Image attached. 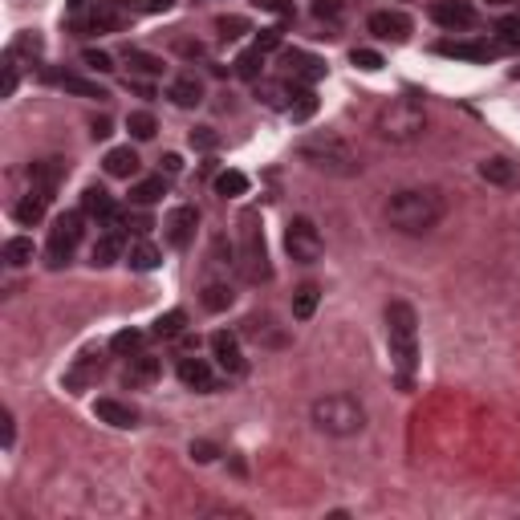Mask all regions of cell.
<instances>
[{
  "mask_svg": "<svg viewBox=\"0 0 520 520\" xmlns=\"http://www.w3.org/2000/svg\"><path fill=\"white\" fill-rule=\"evenodd\" d=\"M81 61H86V66L94 69V74H111V69H114V61L106 58L102 49H86V53H81Z\"/></svg>",
  "mask_w": 520,
  "mask_h": 520,
  "instance_id": "42",
  "label": "cell"
},
{
  "mask_svg": "<svg viewBox=\"0 0 520 520\" xmlns=\"http://www.w3.org/2000/svg\"><path fill=\"white\" fill-rule=\"evenodd\" d=\"M122 25H126L122 0H94V5H90V16L81 21V29L86 33H118Z\"/></svg>",
  "mask_w": 520,
  "mask_h": 520,
  "instance_id": "15",
  "label": "cell"
},
{
  "mask_svg": "<svg viewBox=\"0 0 520 520\" xmlns=\"http://www.w3.org/2000/svg\"><path fill=\"white\" fill-rule=\"evenodd\" d=\"M45 207H49V204H45L41 196H33V191H29V196H25L21 204L13 207V220L21 224V228H33V224H41V220H45Z\"/></svg>",
  "mask_w": 520,
  "mask_h": 520,
  "instance_id": "30",
  "label": "cell"
},
{
  "mask_svg": "<svg viewBox=\"0 0 520 520\" xmlns=\"http://www.w3.org/2000/svg\"><path fill=\"white\" fill-rule=\"evenodd\" d=\"M317 114V94L313 86H293V102H289V118L293 122H309Z\"/></svg>",
  "mask_w": 520,
  "mask_h": 520,
  "instance_id": "27",
  "label": "cell"
},
{
  "mask_svg": "<svg viewBox=\"0 0 520 520\" xmlns=\"http://www.w3.org/2000/svg\"><path fill=\"white\" fill-rule=\"evenodd\" d=\"M216 196H224V199L249 196V175H244V171H220V175H216Z\"/></svg>",
  "mask_w": 520,
  "mask_h": 520,
  "instance_id": "31",
  "label": "cell"
},
{
  "mask_svg": "<svg viewBox=\"0 0 520 520\" xmlns=\"http://www.w3.org/2000/svg\"><path fill=\"white\" fill-rule=\"evenodd\" d=\"M309 419H313V427H317L322 435H334V440H350V435H358L362 427H366V407H362L354 395H345V390H334V395L313 398V407H309Z\"/></svg>",
  "mask_w": 520,
  "mask_h": 520,
  "instance_id": "3",
  "label": "cell"
},
{
  "mask_svg": "<svg viewBox=\"0 0 520 520\" xmlns=\"http://www.w3.org/2000/svg\"><path fill=\"white\" fill-rule=\"evenodd\" d=\"M111 350H114V354H122V358H134V354H143V334H139V330H122V334H114Z\"/></svg>",
  "mask_w": 520,
  "mask_h": 520,
  "instance_id": "38",
  "label": "cell"
},
{
  "mask_svg": "<svg viewBox=\"0 0 520 520\" xmlns=\"http://www.w3.org/2000/svg\"><path fill=\"white\" fill-rule=\"evenodd\" d=\"M244 29H249V21H244V16H224V21H220V33H224V37H240Z\"/></svg>",
  "mask_w": 520,
  "mask_h": 520,
  "instance_id": "47",
  "label": "cell"
},
{
  "mask_svg": "<svg viewBox=\"0 0 520 520\" xmlns=\"http://www.w3.org/2000/svg\"><path fill=\"white\" fill-rule=\"evenodd\" d=\"M374 131L382 134L387 143H415L419 134L427 131V111L419 98H390L387 106L378 111V118H374Z\"/></svg>",
  "mask_w": 520,
  "mask_h": 520,
  "instance_id": "5",
  "label": "cell"
},
{
  "mask_svg": "<svg viewBox=\"0 0 520 520\" xmlns=\"http://www.w3.org/2000/svg\"><path fill=\"white\" fill-rule=\"evenodd\" d=\"M281 66H285V74L293 78V86H313V81L325 78V61L313 58V53H305V49H285L281 53Z\"/></svg>",
  "mask_w": 520,
  "mask_h": 520,
  "instance_id": "14",
  "label": "cell"
},
{
  "mask_svg": "<svg viewBox=\"0 0 520 520\" xmlns=\"http://www.w3.org/2000/svg\"><path fill=\"white\" fill-rule=\"evenodd\" d=\"M257 98H264L269 106H285L289 111V102H285V90L281 86H257Z\"/></svg>",
  "mask_w": 520,
  "mask_h": 520,
  "instance_id": "46",
  "label": "cell"
},
{
  "mask_svg": "<svg viewBox=\"0 0 520 520\" xmlns=\"http://www.w3.org/2000/svg\"><path fill=\"white\" fill-rule=\"evenodd\" d=\"M285 252L293 257L297 264H317L325 257V240L317 232V224L309 216H293L285 228Z\"/></svg>",
  "mask_w": 520,
  "mask_h": 520,
  "instance_id": "8",
  "label": "cell"
},
{
  "mask_svg": "<svg viewBox=\"0 0 520 520\" xmlns=\"http://www.w3.org/2000/svg\"><path fill=\"white\" fill-rule=\"evenodd\" d=\"M277 45H281V25H269V29L257 33V49H260V53L277 49Z\"/></svg>",
  "mask_w": 520,
  "mask_h": 520,
  "instance_id": "45",
  "label": "cell"
},
{
  "mask_svg": "<svg viewBox=\"0 0 520 520\" xmlns=\"http://www.w3.org/2000/svg\"><path fill=\"white\" fill-rule=\"evenodd\" d=\"M220 366H212L207 358H179V382H184L187 390H196V395H212V390H220Z\"/></svg>",
  "mask_w": 520,
  "mask_h": 520,
  "instance_id": "11",
  "label": "cell"
},
{
  "mask_svg": "<svg viewBox=\"0 0 520 520\" xmlns=\"http://www.w3.org/2000/svg\"><path fill=\"white\" fill-rule=\"evenodd\" d=\"M16 440V423H13V410H5V447H13Z\"/></svg>",
  "mask_w": 520,
  "mask_h": 520,
  "instance_id": "50",
  "label": "cell"
},
{
  "mask_svg": "<svg viewBox=\"0 0 520 520\" xmlns=\"http://www.w3.org/2000/svg\"><path fill=\"white\" fill-rule=\"evenodd\" d=\"M260 66H264V53L252 45V49H244L240 58H236V78H244V81H257L260 78Z\"/></svg>",
  "mask_w": 520,
  "mask_h": 520,
  "instance_id": "36",
  "label": "cell"
},
{
  "mask_svg": "<svg viewBox=\"0 0 520 520\" xmlns=\"http://www.w3.org/2000/svg\"><path fill=\"white\" fill-rule=\"evenodd\" d=\"M342 0H313V16L325 25H342Z\"/></svg>",
  "mask_w": 520,
  "mask_h": 520,
  "instance_id": "40",
  "label": "cell"
},
{
  "mask_svg": "<svg viewBox=\"0 0 520 520\" xmlns=\"http://www.w3.org/2000/svg\"><path fill=\"white\" fill-rule=\"evenodd\" d=\"M171 5H175V0H147L151 13H163V8H171Z\"/></svg>",
  "mask_w": 520,
  "mask_h": 520,
  "instance_id": "52",
  "label": "cell"
},
{
  "mask_svg": "<svg viewBox=\"0 0 520 520\" xmlns=\"http://www.w3.org/2000/svg\"><path fill=\"white\" fill-rule=\"evenodd\" d=\"M212 358H216V366H220V374H228V378H240L244 370H249V358H244V350H240V337L236 334H212Z\"/></svg>",
  "mask_w": 520,
  "mask_h": 520,
  "instance_id": "12",
  "label": "cell"
},
{
  "mask_svg": "<svg viewBox=\"0 0 520 520\" xmlns=\"http://www.w3.org/2000/svg\"><path fill=\"white\" fill-rule=\"evenodd\" d=\"M480 175L488 179V184H496V187H516L520 184V163L504 159V154H492V159L480 163Z\"/></svg>",
  "mask_w": 520,
  "mask_h": 520,
  "instance_id": "21",
  "label": "cell"
},
{
  "mask_svg": "<svg viewBox=\"0 0 520 520\" xmlns=\"http://www.w3.org/2000/svg\"><path fill=\"white\" fill-rule=\"evenodd\" d=\"M199 301H204L207 313H224V309L232 305V289H228L224 281H204V289H199Z\"/></svg>",
  "mask_w": 520,
  "mask_h": 520,
  "instance_id": "26",
  "label": "cell"
},
{
  "mask_svg": "<svg viewBox=\"0 0 520 520\" xmlns=\"http://www.w3.org/2000/svg\"><path fill=\"white\" fill-rule=\"evenodd\" d=\"M350 61H354L358 69H366V74H374V69H382V58H378L374 49H354V53H350Z\"/></svg>",
  "mask_w": 520,
  "mask_h": 520,
  "instance_id": "43",
  "label": "cell"
},
{
  "mask_svg": "<svg viewBox=\"0 0 520 520\" xmlns=\"http://www.w3.org/2000/svg\"><path fill=\"white\" fill-rule=\"evenodd\" d=\"M102 167L111 179H131L139 171V154H134V147H114V151H106Z\"/></svg>",
  "mask_w": 520,
  "mask_h": 520,
  "instance_id": "23",
  "label": "cell"
},
{
  "mask_svg": "<svg viewBox=\"0 0 520 520\" xmlns=\"http://www.w3.org/2000/svg\"><path fill=\"white\" fill-rule=\"evenodd\" d=\"M29 260H33V240L29 236H13V240H5V264L25 269Z\"/></svg>",
  "mask_w": 520,
  "mask_h": 520,
  "instance_id": "33",
  "label": "cell"
},
{
  "mask_svg": "<svg viewBox=\"0 0 520 520\" xmlns=\"http://www.w3.org/2000/svg\"><path fill=\"white\" fill-rule=\"evenodd\" d=\"M431 21L440 25V29H447V33H463V29H472V25L480 21V13H476L472 0H435V5H431Z\"/></svg>",
  "mask_w": 520,
  "mask_h": 520,
  "instance_id": "10",
  "label": "cell"
},
{
  "mask_svg": "<svg viewBox=\"0 0 520 520\" xmlns=\"http://www.w3.org/2000/svg\"><path fill=\"white\" fill-rule=\"evenodd\" d=\"M126 131H131L139 143H147V139H154L159 122H154V114H151V111H131V118H126Z\"/></svg>",
  "mask_w": 520,
  "mask_h": 520,
  "instance_id": "34",
  "label": "cell"
},
{
  "mask_svg": "<svg viewBox=\"0 0 520 520\" xmlns=\"http://www.w3.org/2000/svg\"><path fill=\"white\" fill-rule=\"evenodd\" d=\"M387 345H390V362H395V370H398V387L410 390V378H415V366H419L415 305H407V301H390L387 305Z\"/></svg>",
  "mask_w": 520,
  "mask_h": 520,
  "instance_id": "2",
  "label": "cell"
},
{
  "mask_svg": "<svg viewBox=\"0 0 520 520\" xmlns=\"http://www.w3.org/2000/svg\"><path fill=\"white\" fill-rule=\"evenodd\" d=\"M86 212H66L53 220V232H49V249H45V264L49 269H66L69 260H74L81 236H86Z\"/></svg>",
  "mask_w": 520,
  "mask_h": 520,
  "instance_id": "7",
  "label": "cell"
},
{
  "mask_svg": "<svg viewBox=\"0 0 520 520\" xmlns=\"http://www.w3.org/2000/svg\"><path fill=\"white\" fill-rule=\"evenodd\" d=\"M440 53H443V58H460V61H492L500 53V45H488V41H443Z\"/></svg>",
  "mask_w": 520,
  "mask_h": 520,
  "instance_id": "22",
  "label": "cell"
},
{
  "mask_svg": "<svg viewBox=\"0 0 520 520\" xmlns=\"http://www.w3.org/2000/svg\"><path fill=\"white\" fill-rule=\"evenodd\" d=\"M126 61H131L134 69H139V74H163V58H154V53H143V49H131L126 53Z\"/></svg>",
  "mask_w": 520,
  "mask_h": 520,
  "instance_id": "39",
  "label": "cell"
},
{
  "mask_svg": "<svg viewBox=\"0 0 520 520\" xmlns=\"http://www.w3.org/2000/svg\"><path fill=\"white\" fill-rule=\"evenodd\" d=\"M184 325H187V313L184 309H171V313H163V317H154V337H179L184 334Z\"/></svg>",
  "mask_w": 520,
  "mask_h": 520,
  "instance_id": "35",
  "label": "cell"
},
{
  "mask_svg": "<svg viewBox=\"0 0 520 520\" xmlns=\"http://www.w3.org/2000/svg\"><path fill=\"white\" fill-rule=\"evenodd\" d=\"M94 415L102 419V423L118 427V431H131V427H139V410L126 407V403H118V398H98V403H94Z\"/></svg>",
  "mask_w": 520,
  "mask_h": 520,
  "instance_id": "19",
  "label": "cell"
},
{
  "mask_svg": "<svg viewBox=\"0 0 520 520\" xmlns=\"http://www.w3.org/2000/svg\"><path fill=\"white\" fill-rule=\"evenodd\" d=\"M167 98L179 106V111H196V106L204 102V81H199L196 74H179L167 86Z\"/></svg>",
  "mask_w": 520,
  "mask_h": 520,
  "instance_id": "18",
  "label": "cell"
},
{
  "mask_svg": "<svg viewBox=\"0 0 520 520\" xmlns=\"http://www.w3.org/2000/svg\"><path fill=\"white\" fill-rule=\"evenodd\" d=\"M236 264H240V277L249 281V285H260V281L272 277L269 249H264V228H260L257 212L240 216V252H236Z\"/></svg>",
  "mask_w": 520,
  "mask_h": 520,
  "instance_id": "6",
  "label": "cell"
},
{
  "mask_svg": "<svg viewBox=\"0 0 520 520\" xmlns=\"http://www.w3.org/2000/svg\"><path fill=\"white\" fill-rule=\"evenodd\" d=\"M366 29L378 41H407L410 37V16L398 13V8H378V13H370Z\"/></svg>",
  "mask_w": 520,
  "mask_h": 520,
  "instance_id": "16",
  "label": "cell"
},
{
  "mask_svg": "<svg viewBox=\"0 0 520 520\" xmlns=\"http://www.w3.org/2000/svg\"><path fill=\"white\" fill-rule=\"evenodd\" d=\"M216 143H220V139H216L212 126H199V131H191V147H196V151H212Z\"/></svg>",
  "mask_w": 520,
  "mask_h": 520,
  "instance_id": "44",
  "label": "cell"
},
{
  "mask_svg": "<svg viewBox=\"0 0 520 520\" xmlns=\"http://www.w3.org/2000/svg\"><path fill=\"white\" fill-rule=\"evenodd\" d=\"M196 228H199V212L196 207H175V212L167 216V224H163V232H167V244L171 249H179L184 252L191 240H196Z\"/></svg>",
  "mask_w": 520,
  "mask_h": 520,
  "instance_id": "17",
  "label": "cell"
},
{
  "mask_svg": "<svg viewBox=\"0 0 520 520\" xmlns=\"http://www.w3.org/2000/svg\"><path fill=\"white\" fill-rule=\"evenodd\" d=\"M81 212H86L90 220L106 224L111 232H118V228L126 224V216H122V207L114 204V196L106 187H98V184H90L86 191H81Z\"/></svg>",
  "mask_w": 520,
  "mask_h": 520,
  "instance_id": "9",
  "label": "cell"
},
{
  "mask_svg": "<svg viewBox=\"0 0 520 520\" xmlns=\"http://www.w3.org/2000/svg\"><path fill=\"white\" fill-rule=\"evenodd\" d=\"M252 5H257L260 13L281 16V21H293V0H252Z\"/></svg>",
  "mask_w": 520,
  "mask_h": 520,
  "instance_id": "41",
  "label": "cell"
},
{
  "mask_svg": "<svg viewBox=\"0 0 520 520\" xmlns=\"http://www.w3.org/2000/svg\"><path fill=\"white\" fill-rule=\"evenodd\" d=\"M163 196H167V179H163V175L139 179V184L131 187V204H139V207H147V204H154V199H163Z\"/></svg>",
  "mask_w": 520,
  "mask_h": 520,
  "instance_id": "29",
  "label": "cell"
},
{
  "mask_svg": "<svg viewBox=\"0 0 520 520\" xmlns=\"http://www.w3.org/2000/svg\"><path fill=\"white\" fill-rule=\"evenodd\" d=\"M163 171H167V175H179V171H184V159H179V154H163Z\"/></svg>",
  "mask_w": 520,
  "mask_h": 520,
  "instance_id": "49",
  "label": "cell"
},
{
  "mask_svg": "<svg viewBox=\"0 0 520 520\" xmlns=\"http://www.w3.org/2000/svg\"><path fill=\"white\" fill-rule=\"evenodd\" d=\"M122 257V232H106L94 240V249H90V264L94 269H111V264Z\"/></svg>",
  "mask_w": 520,
  "mask_h": 520,
  "instance_id": "24",
  "label": "cell"
},
{
  "mask_svg": "<svg viewBox=\"0 0 520 520\" xmlns=\"http://www.w3.org/2000/svg\"><path fill=\"white\" fill-rule=\"evenodd\" d=\"M61 90L66 94H74V98H90V102H102V98H111L98 81H90V78H78V74H61Z\"/></svg>",
  "mask_w": 520,
  "mask_h": 520,
  "instance_id": "28",
  "label": "cell"
},
{
  "mask_svg": "<svg viewBox=\"0 0 520 520\" xmlns=\"http://www.w3.org/2000/svg\"><path fill=\"white\" fill-rule=\"evenodd\" d=\"M126 264H131L134 272H154L163 264V252L154 249L151 240H139V244H131V252H126Z\"/></svg>",
  "mask_w": 520,
  "mask_h": 520,
  "instance_id": "25",
  "label": "cell"
},
{
  "mask_svg": "<svg viewBox=\"0 0 520 520\" xmlns=\"http://www.w3.org/2000/svg\"><path fill=\"white\" fill-rule=\"evenodd\" d=\"M447 204L435 187H403L387 199V224L403 236H427L443 220Z\"/></svg>",
  "mask_w": 520,
  "mask_h": 520,
  "instance_id": "1",
  "label": "cell"
},
{
  "mask_svg": "<svg viewBox=\"0 0 520 520\" xmlns=\"http://www.w3.org/2000/svg\"><path fill=\"white\" fill-rule=\"evenodd\" d=\"M61 179H66V159H37L29 167V191L33 196H41L45 204H53Z\"/></svg>",
  "mask_w": 520,
  "mask_h": 520,
  "instance_id": "13",
  "label": "cell"
},
{
  "mask_svg": "<svg viewBox=\"0 0 520 520\" xmlns=\"http://www.w3.org/2000/svg\"><path fill=\"white\" fill-rule=\"evenodd\" d=\"M488 5H508V0H488Z\"/></svg>",
  "mask_w": 520,
  "mask_h": 520,
  "instance_id": "53",
  "label": "cell"
},
{
  "mask_svg": "<svg viewBox=\"0 0 520 520\" xmlns=\"http://www.w3.org/2000/svg\"><path fill=\"white\" fill-rule=\"evenodd\" d=\"M159 374H163L159 358H151V354H134L131 366H126V387H131V390H147V387L159 382Z\"/></svg>",
  "mask_w": 520,
  "mask_h": 520,
  "instance_id": "20",
  "label": "cell"
},
{
  "mask_svg": "<svg viewBox=\"0 0 520 520\" xmlns=\"http://www.w3.org/2000/svg\"><path fill=\"white\" fill-rule=\"evenodd\" d=\"M90 134H94V139H106V134H111V118H98L94 131H90Z\"/></svg>",
  "mask_w": 520,
  "mask_h": 520,
  "instance_id": "51",
  "label": "cell"
},
{
  "mask_svg": "<svg viewBox=\"0 0 520 520\" xmlns=\"http://www.w3.org/2000/svg\"><path fill=\"white\" fill-rule=\"evenodd\" d=\"M216 455H220V451H216L212 443H204V440H199V443H191V460H199V463H212Z\"/></svg>",
  "mask_w": 520,
  "mask_h": 520,
  "instance_id": "48",
  "label": "cell"
},
{
  "mask_svg": "<svg viewBox=\"0 0 520 520\" xmlns=\"http://www.w3.org/2000/svg\"><path fill=\"white\" fill-rule=\"evenodd\" d=\"M301 163H309L313 171H325V175H358V154L350 151V143H342L337 134H309V139L297 143Z\"/></svg>",
  "mask_w": 520,
  "mask_h": 520,
  "instance_id": "4",
  "label": "cell"
},
{
  "mask_svg": "<svg viewBox=\"0 0 520 520\" xmlns=\"http://www.w3.org/2000/svg\"><path fill=\"white\" fill-rule=\"evenodd\" d=\"M317 301H322V289L317 285H301L293 293V322H309L317 313Z\"/></svg>",
  "mask_w": 520,
  "mask_h": 520,
  "instance_id": "32",
  "label": "cell"
},
{
  "mask_svg": "<svg viewBox=\"0 0 520 520\" xmlns=\"http://www.w3.org/2000/svg\"><path fill=\"white\" fill-rule=\"evenodd\" d=\"M496 45L508 53H520V16H508L496 25Z\"/></svg>",
  "mask_w": 520,
  "mask_h": 520,
  "instance_id": "37",
  "label": "cell"
}]
</instances>
